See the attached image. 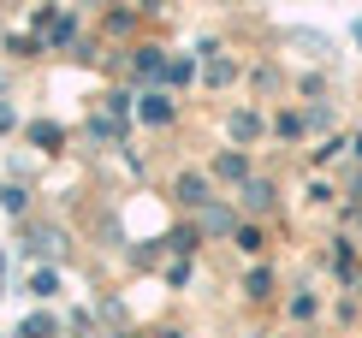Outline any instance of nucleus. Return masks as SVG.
<instances>
[{
  "label": "nucleus",
  "instance_id": "nucleus-1",
  "mask_svg": "<svg viewBox=\"0 0 362 338\" xmlns=\"http://www.w3.org/2000/svg\"><path fill=\"white\" fill-rule=\"evenodd\" d=\"M167 113H173V107L160 101V95H148V101H143V119H155V125H160V119H167Z\"/></svg>",
  "mask_w": 362,
  "mask_h": 338
},
{
  "label": "nucleus",
  "instance_id": "nucleus-2",
  "mask_svg": "<svg viewBox=\"0 0 362 338\" xmlns=\"http://www.w3.org/2000/svg\"><path fill=\"white\" fill-rule=\"evenodd\" d=\"M356 148H362V143H356Z\"/></svg>",
  "mask_w": 362,
  "mask_h": 338
}]
</instances>
